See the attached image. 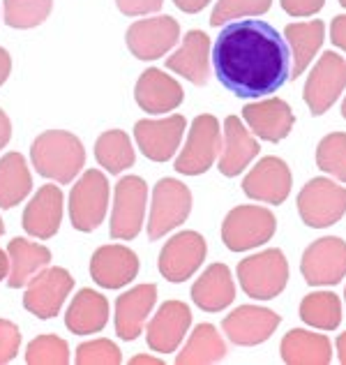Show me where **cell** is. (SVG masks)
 Returning <instances> with one entry per match:
<instances>
[{"label":"cell","mask_w":346,"mask_h":365,"mask_svg":"<svg viewBox=\"0 0 346 365\" xmlns=\"http://www.w3.org/2000/svg\"><path fill=\"white\" fill-rule=\"evenodd\" d=\"M219 83L236 98H266L291 79V51L275 26L245 19L231 21L213 46Z\"/></svg>","instance_id":"cell-1"},{"label":"cell","mask_w":346,"mask_h":365,"mask_svg":"<svg viewBox=\"0 0 346 365\" xmlns=\"http://www.w3.org/2000/svg\"><path fill=\"white\" fill-rule=\"evenodd\" d=\"M31 158L37 174L65 185V182H72L83 169L85 150L79 137H74L72 132L49 130L33 141Z\"/></svg>","instance_id":"cell-2"},{"label":"cell","mask_w":346,"mask_h":365,"mask_svg":"<svg viewBox=\"0 0 346 365\" xmlns=\"http://www.w3.org/2000/svg\"><path fill=\"white\" fill-rule=\"evenodd\" d=\"M238 280L249 299L273 301L280 296L288 280V264L282 250H263L238 264Z\"/></svg>","instance_id":"cell-3"},{"label":"cell","mask_w":346,"mask_h":365,"mask_svg":"<svg viewBox=\"0 0 346 365\" xmlns=\"http://www.w3.org/2000/svg\"><path fill=\"white\" fill-rule=\"evenodd\" d=\"M277 220L263 206H236L224 217L222 241L231 252H245L268 243L275 236Z\"/></svg>","instance_id":"cell-4"},{"label":"cell","mask_w":346,"mask_h":365,"mask_svg":"<svg viewBox=\"0 0 346 365\" xmlns=\"http://www.w3.org/2000/svg\"><path fill=\"white\" fill-rule=\"evenodd\" d=\"M298 213L312 229L332 227L346 213V187L330 178H312L298 195Z\"/></svg>","instance_id":"cell-5"},{"label":"cell","mask_w":346,"mask_h":365,"mask_svg":"<svg viewBox=\"0 0 346 365\" xmlns=\"http://www.w3.org/2000/svg\"><path fill=\"white\" fill-rule=\"evenodd\" d=\"M192 192L185 182L176 178H162L152 187V206L148 220V238L157 241L171 229H176L189 217Z\"/></svg>","instance_id":"cell-6"},{"label":"cell","mask_w":346,"mask_h":365,"mask_svg":"<svg viewBox=\"0 0 346 365\" xmlns=\"http://www.w3.org/2000/svg\"><path fill=\"white\" fill-rule=\"evenodd\" d=\"M109 206V180L98 169H88L72 187L70 195V217L79 232H95Z\"/></svg>","instance_id":"cell-7"},{"label":"cell","mask_w":346,"mask_h":365,"mask_svg":"<svg viewBox=\"0 0 346 365\" xmlns=\"http://www.w3.org/2000/svg\"><path fill=\"white\" fill-rule=\"evenodd\" d=\"M146 201H148V185L139 176H125L115 185V201L111 213V238L118 241H132L137 238L143 217H146Z\"/></svg>","instance_id":"cell-8"},{"label":"cell","mask_w":346,"mask_h":365,"mask_svg":"<svg viewBox=\"0 0 346 365\" xmlns=\"http://www.w3.org/2000/svg\"><path fill=\"white\" fill-rule=\"evenodd\" d=\"M222 146V134H219V120L210 113L196 116L187 134L185 148L180 150L176 160V171L185 176H201L213 167V162Z\"/></svg>","instance_id":"cell-9"},{"label":"cell","mask_w":346,"mask_h":365,"mask_svg":"<svg viewBox=\"0 0 346 365\" xmlns=\"http://www.w3.org/2000/svg\"><path fill=\"white\" fill-rule=\"evenodd\" d=\"M346 88V58L325 51L307 76L303 98L314 116H323Z\"/></svg>","instance_id":"cell-10"},{"label":"cell","mask_w":346,"mask_h":365,"mask_svg":"<svg viewBox=\"0 0 346 365\" xmlns=\"http://www.w3.org/2000/svg\"><path fill=\"white\" fill-rule=\"evenodd\" d=\"M300 273L312 287H332L346 277V243L342 238L325 236L305 250Z\"/></svg>","instance_id":"cell-11"},{"label":"cell","mask_w":346,"mask_h":365,"mask_svg":"<svg viewBox=\"0 0 346 365\" xmlns=\"http://www.w3.org/2000/svg\"><path fill=\"white\" fill-rule=\"evenodd\" d=\"M180 37V26L173 16H152L134 21L127 28V49L139 61H157L173 49Z\"/></svg>","instance_id":"cell-12"},{"label":"cell","mask_w":346,"mask_h":365,"mask_svg":"<svg viewBox=\"0 0 346 365\" xmlns=\"http://www.w3.org/2000/svg\"><path fill=\"white\" fill-rule=\"evenodd\" d=\"M74 287V277L65 268H44L31 282L23 294V307L40 319H53L61 312L65 299Z\"/></svg>","instance_id":"cell-13"},{"label":"cell","mask_w":346,"mask_h":365,"mask_svg":"<svg viewBox=\"0 0 346 365\" xmlns=\"http://www.w3.org/2000/svg\"><path fill=\"white\" fill-rule=\"evenodd\" d=\"M206 252V238L199 232H180L162 247L159 273L169 282H185L201 268Z\"/></svg>","instance_id":"cell-14"},{"label":"cell","mask_w":346,"mask_h":365,"mask_svg":"<svg viewBox=\"0 0 346 365\" xmlns=\"http://www.w3.org/2000/svg\"><path fill=\"white\" fill-rule=\"evenodd\" d=\"M243 190L249 199L280 206L291 195V169L284 160L268 155L245 176Z\"/></svg>","instance_id":"cell-15"},{"label":"cell","mask_w":346,"mask_h":365,"mask_svg":"<svg viewBox=\"0 0 346 365\" xmlns=\"http://www.w3.org/2000/svg\"><path fill=\"white\" fill-rule=\"evenodd\" d=\"M185 137V116H167L159 120H139L134 125V139L139 150L152 162H167L178 150Z\"/></svg>","instance_id":"cell-16"},{"label":"cell","mask_w":346,"mask_h":365,"mask_svg":"<svg viewBox=\"0 0 346 365\" xmlns=\"http://www.w3.org/2000/svg\"><path fill=\"white\" fill-rule=\"evenodd\" d=\"M282 324L280 314L258 305H240L222 322L229 340L240 347H254L266 342Z\"/></svg>","instance_id":"cell-17"},{"label":"cell","mask_w":346,"mask_h":365,"mask_svg":"<svg viewBox=\"0 0 346 365\" xmlns=\"http://www.w3.org/2000/svg\"><path fill=\"white\" fill-rule=\"evenodd\" d=\"M192 324V312L182 301H167L152 317L146 331L148 347L157 354H171L185 340Z\"/></svg>","instance_id":"cell-18"},{"label":"cell","mask_w":346,"mask_h":365,"mask_svg":"<svg viewBox=\"0 0 346 365\" xmlns=\"http://www.w3.org/2000/svg\"><path fill=\"white\" fill-rule=\"evenodd\" d=\"M243 120L249 125V130H252L254 137L275 143V141L286 139L288 134H291L295 116L284 100L271 98V100L247 104L243 109Z\"/></svg>","instance_id":"cell-19"},{"label":"cell","mask_w":346,"mask_h":365,"mask_svg":"<svg viewBox=\"0 0 346 365\" xmlns=\"http://www.w3.org/2000/svg\"><path fill=\"white\" fill-rule=\"evenodd\" d=\"M139 273V259L125 245H104L90 259V275L104 289H120Z\"/></svg>","instance_id":"cell-20"},{"label":"cell","mask_w":346,"mask_h":365,"mask_svg":"<svg viewBox=\"0 0 346 365\" xmlns=\"http://www.w3.org/2000/svg\"><path fill=\"white\" fill-rule=\"evenodd\" d=\"M134 98L146 113H169L180 107L185 95L173 76H167V72L157 70V67H150L139 76Z\"/></svg>","instance_id":"cell-21"},{"label":"cell","mask_w":346,"mask_h":365,"mask_svg":"<svg viewBox=\"0 0 346 365\" xmlns=\"http://www.w3.org/2000/svg\"><path fill=\"white\" fill-rule=\"evenodd\" d=\"M157 303L155 284H139L115 301V333L122 340H137L150 310Z\"/></svg>","instance_id":"cell-22"},{"label":"cell","mask_w":346,"mask_h":365,"mask_svg":"<svg viewBox=\"0 0 346 365\" xmlns=\"http://www.w3.org/2000/svg\"><path fill=\"white\" fill-rule=\"evenodd\" d=\"M167 70L185 76L194 86H206L210 76V37L204 31H189L180 49L167 58Z\"/></svg>","instance_id":"cell-23"},{"label":"cell","mask_w":346,"mask_h":365,"mask_svg":"<svg viewBox=\"0 0 346 365\" xmlns=\"http://www.w3.org/2000/svg\"><path fill=\"white\" fill-rule=\"evenodd\" d=\"M63 222V192L56 185L37 190L31 204L23 210V229L35 238H51Z\"/></svg>","instance_id":"cell-24"},{"label":"cell","mask_w":346,"mask_h":365,"mask_svg":"<svg viewBox=\"0 0 346 365\" xmlns=\"http://www.w3.org/2000/svg\"><path fill=\"white\" fill-rule=\"evenodd\" d=\"M261 146L252 132H249L243 120L238 116H229L224 120V150L219 158V171L222 176H240V171H245L247 165L252 162Z\"/></svg>","instance_id":"cell-25"},{"label":"cell","mask_w":346,"mask_h":365,"mask_svg":"<svg viewBox=\"0 0 346 365\" xmlns=\"http://www.w3.org/2000/svg\"><path fill=\"white\" fill-rule=\"evenodd\" d=\"M236 299V284L226 264L208 266L192 287V301L206 312H219Z\"/></svg>","instance_id":"cell-26"},{"label":"cell","mask_w":346,"mask_h":365,"mask_svg":"<svg viewBox=\"0 0 346 365\" xmlns=\"http://www.w3.org/2000/svg\"><path fill=\"white\" fill-rule=\"evenodd\" d=\"M7 257H9L7 284L12 287V289H19V287L28 284L51 262L49 247L31 243V241H26V238H12L7 245Z\"/></svg>","instance_id":"cell-27"},{"label":"cell","mask_w":346,"mask_h":365,"mask_svg":"<svg viewBox=\"0 0 346 365\" xmlns=\"http://www.w3.org/2000/svg\"><path fill=\"white\" fill-rule=\"evenodd\" d=\"M109 322V301L93 289H81L65 314V326L74 335L100 333Z\"/></svg>","instance_id":"cell-28"},{"label":"cell","mask_w":346,"mask_h":365,"mask_svg":"<svg viewBox=\"0 0 346 365\" xmlns=\"http://www.w3.org/2000/svg\"><path fill=\"white\" fill-rule=\"evenodd\" d=\"M282 359L288 365H328L332 361V344L325 335L293 329L282 340Z\"/></svg>","instance_id":"cell-29"},{"label":"cell","mask_w":346,"mask_h":365,"mask_svg":"<svg viewBox=\"0 0 346 365\" xmlns=\"http://www.w3.org/2000/svg\"><path fill=\"white\" fill-rule=\"evenodd\" d=\"M325 26L323 21H307V24H288L284 28V40L291 51V74L300 76L307 65L314 61V53L321 49L323 44Z\"/></svg>","instance_id":"cell-30"},{"label":"cell","mask_w":346,"mask_h":365,"mask_svg":"<svg viewBox=\"0 0 346 365\" xmlns=\"http://www.w3.org/2000/svg\"><path fill=\"white\" fill-rule=\"evenodd\" d=\"M226 356V344L213 324H199L189 335L185 349L178 354V365H208Z\"/></svg>","instance_id":"cell-31"},{"label":"cell","mask_w":346,"mask_h":365,"mask_svg":"<svg viewBox=\"0 0 346 365\" xmlns=\"http://www.w3.org/2000/svg\"><path fill=\"white\" fill-rule=\"evenodd\" d=\"M33 190V178L21 153H7L0 160V208H14Z\"/></svg>","instance_id":"cell-32"},{"label":"cell","mask_w":346,"mask_h":365,"mask_svg":"<svg viewBox=\"0 0 346 365\" xmlns=\"http://www.w3.org/2000/svg\"><path fill=\"white\" fill-rule=\"evenodd\" d=\"M300 319L319 331H335L342 322V301L332 292H314L300 303Z\"/></svg>","instance_id":"cell-33"},{"label":"cell","mask_w":346,"mask_h":365,"mask_svg":"<svg viewBox=\"0 0 346 365\" xmlns=\"http://www.w3.org/2000/svg\"><path fill=\"white\" fill-rule=\"evenodd\" d=\"M95 158L100 165L111 171V174H120V171L130 169L134 165V148L130 137L122 130H109L95 143Z\"/></svg>","instance_id":"cell-34"},{"label":"cell","mask_w":346,"mask_h":365,"mask_svg":"<svg viewBox=\"0 0 346 365\" xmlns=\"http://www.w3.org/2000/svg\"><path fill=\"white\" fill-rule=\"evenodd\" d=\"M53 0H5V24L28 31L44 24L51 14Z\"/></svg>","instance_id":"cell-35"},{"label":"cell","mask_w":346,"mask_h":365,"mask_svg":"<svg viewBox=\"0 0 346 365\" xmlns=\"http://www.w3.org/2000/svg\"><path fill=\"white\" fill-rule=\"evenodd\" d=\"M316 165L332 178L346 182V132H332L321 139L316 148Z\"/></svg>","instance_id":"cell-36"},{"label":"cell","mask_w":346,"mask_h":365,"mask_svg":"<svg viewBox=\"0 0 346 365\" xmlns=\"http://www.w3.org/2000/svg\"><path fill=\"white\" fill-rule=\"evenodd\" d=\"M26 361L31 365H67L70 347L58 335H40L26 349Z\"/></svg>","instance_id":"cell-37"},{"label":"cell","mask_w":346,"mask_h":365,"mask_svg":"<svg viewBox=\"0 0 346 365\" xmlns=\"http://www.w3.org/2000/svg\"><path fill=\"white\" fill-rule=\"evenodd\" d=\"M273 0H219L210 14V26L219 28L240 16H261L271 9Z\"/></svg>","instance_id":"cell-38"},{"label":"cell","mask_w":346,"mask_h":365,"mask_svg":"<svg viewBox=\"0 0 346 365\" xmlns=\"http://www.w3.org/2000/svg\"><path fill=\"white\" fill-rule=\"evenodd\" d=\"M122 361L120 349L111 340H90L76 349V363L79 365H118Z\"/></svg>","instance_id":"cell-39"},{"label":"cell","mask_w":346,"mask_h":365,"mask_svg":"<svg viewBox=\"0 0 346 365\" xmlns=\"http://www.w3.org/2000/svg\"><path fill=\"white\" fill-rule=\"evenodd\" d=\"M21 344V331L9 319H0V365L14 361Z\"/></svg>","instance_id":"cell-40"},{"label":"cell","mask_w":346,"mask_h":365,"mask_svg":"<svg viewBox=\"0 0 346 365\" xmlns=\"http://www.w3.org/2000/svg\"><path fill=\"white\" fill-rule=\"evenodd\" d=\"M164 0H115V5L122 14L127 16H141V14H152L162 7Z\"/></svg>","instance_id":"cell-41"},{"label":"cell","mask_w":346,"mask_h":365,"mask_svg":"<svg viewBox=\"0 0 346 365\" xmlns=\"http://www.w3.org/2000/svg\"><path fill=\"white\" fill-rule=\"evenodd\" d=\"M282 9L291 16H314L321 12L325 0H280Z\"/></svg>","instance_id":"cell-42"},{"label":"cell","mask_w":346,"mask_h":365,"mask_svg":"<svg viewBox=\"0 0 346 365\" xmlns=\"http://www.w3.org/2000/svg\"><path fill=\"white\" fill-rule=\"evenodd\" d=\"M330 40H332L335 46H340L342 51H346V14H340V16L332 19Z\"/></svg>","instance_id":"cell-43"},{"label":"cell","mask_w":346,"mask_h":365,"mask_svg":"<svg viewBox=\"0 0 346 365\" xmlns=\"http://www.w3.org/2000/svg\"><path fill=\"white\" fill-rule=\"evenodd\" d=\"M176 3V7L180 9V12H185V14H196L201 12L208 3H213V0H173Z\"/></svg>","instance_id":"cell-44"},{"label":"cell","mask_w":346,"mask_h":365,"mask_svg":"<svg viewBox=\"0 0 346 365\" xmlns=\"http://www.w3.org/2000/svg\"><path fill=\"white\" fill-rule=\"evenodd\" d=\"M9 137H12V123H9L7 113L0 109V148L7 146Z\"/></svg>","instance_id":"cell-45"},{"label":"cell","mask_w":346,"mask_h":365,"mask_svg":"<svg viewBox=\"0 0 346 365\" xmlns=\"http://www.w3.org/2000/svg\"><path fill=\"white\" fill-rule=\"evenodd\" d=\"M9 72H12V58H9V53L0 46V86L7 81Z\"/></svg>","instance_id":"cell-46"},{"label":"cell","mask_w":346,"mask_h":365,"mask_svg":"<svg viewBox=\"0 0 346 365\" xmlns=\"http://www.w3.org/2000/svg\"><path fill=\"white\" fill-rule=\"evenodd\" d=\"M337 359H340V363L346 365V333H342L337 338Z\"/></svg>","instance_id":"cell-47"},{"label":"cell","mask_w":346,"mask_h":365,"mask_svg":"<svg viewBox=\"0 0 346 365\" xmlns=\"http://www.w3.org/2000/svg\"><path fill=\"white\" fill-rule=\"evenodd\" d=\"M132 365H162L159 359H152V356H134Z\"/></svg>","instance_id":"cell-48"},{"label":"cell","mask_w":346,"mask_h":365,"mask_svg":"<svg viewBox=\"0 0 346 365\" xmlns=\"http://www.w3.org/2000/svg\"><path fill=\"white\" fill-rule=\"evenodd\" d=\"M7 271H9V257H7V252L0 250V280H5Z\"/></svg>","instance_id":"cell-49"},{"label":"cell","mask_w":346,"mask_h":365,"mask_svg":"<svg viewBox=\"0 0 346 365\" xmlns=\"http://www.w3.org/2000/svg\"><path fill=\"white\" fill-rule=\"evenodd\" d=\"M342 116L346 118V98H344V102H342Z\"/></svg>","instance_id":"cell-50"},{"label":"cell","mask_w":346,"mask_h":365,"mask_svg":"<svg viewBox=\"0 0 346 365\" xmlns=\"http://www.w3.org/2000/svg\"><path fill=\"white\" fill-rule=\"evenodd\" d=\"M3 234H5V222L0 220V236H3Z\"/></svg>","instance_id":"cell-51"},{"label":"cell","mask_w":346,"mask_h":365,"mask_svg":"<svg viewBox=\"0 0 346 365\" xmlns=\"http://www.w3.org/2000/svg\"><path fill=\"white\" fill-rule=\"evenodd\" d=\"M340 5H342V7H346V0H340Z\"/></svg>","instance_id":"cell-52"},{"label":"cell","mask_w":346,"mask_h":365,"mask_svg":"<svg viewBox=\"0 0 346 365\" xmlns=\"http://www.w3.org/2000/svg\"><path fill=\"white\" fill-rule=\"evenodd\" d=\"M344 299H346V289H344Z\"/></svg>","instance_id":"cell-53"}]
</instances>
